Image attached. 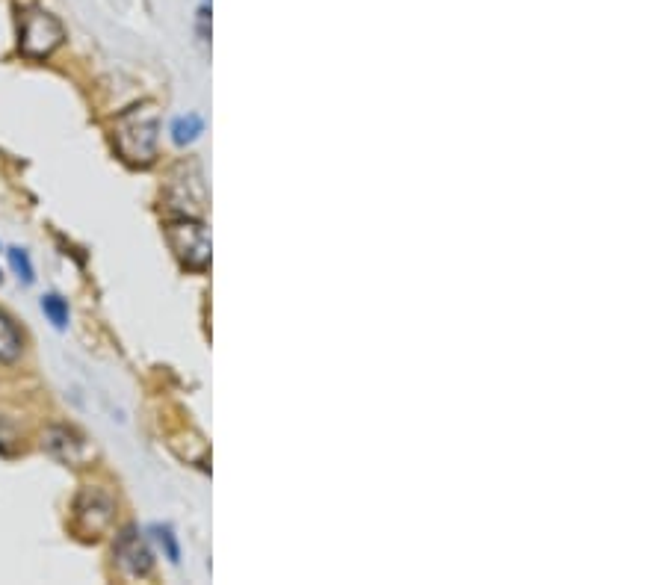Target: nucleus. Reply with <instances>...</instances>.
Here are the masks:
<instances>
[{
  "mask_svg": "<svg viewBox=\"0 0 665 585\" xmlns=\"http://www.w3.org/2000/svg\"><path fill=\"white\" fill-rule=\"evenodd\" d=\"M160 113L154 104H139L116 119V151L131 166H148L157 154Z\"/></svg>",
  "mask_w": 665,
  "mask_h": 585,
  "instance_id": "1",
  "label": "nucleus"
},
{
  "mask_svg": "<svg viewBox=\"0 0 665 585\" xmlns=\"http://www.w3.org/2000/svg\"><path fill=\"white\" fill-rule=\"evenodd\" d=\"M66 39L63 21L51 15L48 9L30 6L21 15V33H18V51L27 60H48Z\"/></svg>",
  "mask_w": 665,
  "mask_h": 585,
  "instance_id": "2",
  "label": "nucleus"
},
{
  "mask_svg": "<svg viewBox=\"0 0 665 585\" xmlns=\"http://www.w3.org/2000/svg\"><path fill=\"white\" fill-rule=\"evenodd\" d=\"M116 515V500L101 485H86L74 500V523L83 532V538H101Z\"/></svg>",
  "mask_w": 665,
  "mask_h": 585,
  "instance_id": "3",
  "label": "nucleus"
},
{
  "mask_svg": "<svg viewBox=\"0 0 665 585\" xmlns=\"http://www.w3.org/2000/svg\"><path fill=\"white\" fill-rule=\"evenodd\" d=\"M166 240L187 269H207L210 263V234L201 222L178 219L166 225Z\"/></svg>",
  "mask_w": 665,
  "mask_h": 585,
  "instance_id": "4",
  "label": "nucleus"
},
{
  "mask_svg": "<svg viewBox=\"0 0 665 585\" xmlns=\"http://www.w3.org/2000/svg\"><path fill=\"white\" fill-rule=\"evenodd\" d=\"M42 447L54 455L57 461L71 464V467H86V464L95 461L92 444H89L80 432H74V429H68V426H51V429L45 432V438H42Z\"/></svg>",
  "mask_w": 665,
  "mask_h": 585,
  "instance_id": "5",
  "label": "nucleus"
},
{
  "mask_svg": "<svg viewBox=\"0 0 665 585\" xmlns=\"http://www.w3.org/2000/svg\"><path fill=\"white\" fill-rule=\"evenodd\" d=\"M113 559H116V565L122 568L125 577H148V574H151V565H154V556H151L145 538H142L133 526H125V529L116 535Z\"/></svg>",
  "mask_w": 665,
  "mask_h": 585,
  "instance_id": "6",
  "label": "nucleus"
},
{
  "mask_svg": "<svg viewBox=\"0 0 665 585\" xmlns=\"http://www.w3.org/2000/svg\"><path fill=\"white\" fill-rule=\"evenodd\" d=\"M24 352V334L9 314L0 311V364H15Z\"/></svg>",
  "mask_w": 665,
  "mask_h": 585,
  "instance_id": "7",
  "label": "nucleus"
},
{
  "mask_svg": "<svg viewBox=\"0 0 665 585\" xmlns=\"http://www.w3.org/2000/svg\"><path fill=\"white\" fill-rule=\"evenodd\" d=\"M42 314L51 320V325H54L57 331H66L68 328V302L63 296L45 293V296H42Z\"/></svg>",
  "mask_w": 665,
  "mask_h": 585,
  "instance_id": "8",
  "label": "nucleus"
},
{
  "mask_svg": "<svg viewBox=\"0 0 665 585\" xmlns=\"http://www.w3.org/2000/svg\"><path fill=\"white\" fill-rule=\"evenodd\" d=\"M201 130H204L201 116L199 113H190V116L175 119V125H172V139H175L178 145H190V142H196V139H199Z\"/></svg>",
  "mask_w": 665,
  "mask_h": 585,
  "instance_id": "9",
  "label": "nucleus"
},
{
  "mask_svg": "<svg viewBox=\"0 0 665 585\" xmlns=\"http://www.w3.org/2000/svg\"><path fill=\"white\" fill-rule=\"evenodd\" d=\"M151 535H154V541L166 550V559L172 562V565H178L181 562V547H178V538H175V532H172V526H151L148 529Z\"/></svg>",
  "mask_w": 665,
  "mask_h": 585,
  "instance_id": "10",
  "label": "nucleus"
},
{
  "mask_svg": "<svg viewBox=\"0 0 665 585\" xmlns=\"http://www.w3.org/2000/svg\"><path fill=\"white\" fill-rule=\"evenodd\" d=\"M6 258H9V266H12V272L18 275V281H24V284H33V281H36L33 263H30V255H27L24 249L12 246V249L6 252Z\"/></svg>",
  "mask_w": 665,
  "mask_h": 585,
  "instance_id": "11",
  "label": "nucleus"
},
{
  "mask_svg": "<svg viewBox=\"0 0 665 585\" xmlns=\"http://www.w3.org/2000/svg\"><path fill=\"white\" fill-rule=\"evenodd\" d=\"M0 278H3V275H0Z\"/></svg>",
  "mask_w": 665,
  "mask_h": 585,
  "instance_id": "12",
  "label": "nucleus"
}]
</instances>
